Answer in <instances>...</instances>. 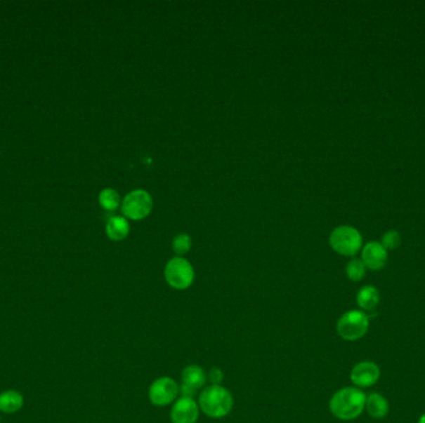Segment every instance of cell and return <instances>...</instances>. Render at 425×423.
I'll return each instance as SVG.
<instances>
[{"label":"cell","instance_id":"16","mask_svg":"<svg viewBox=\"0 0 425 423\" xmlns=\"http://www.w3.org/2000/svg\"><path fill=\"white\" fill-rule=\"evenodd\" d=\"M98 203L103 209L115 211L121 204V198L115 189L106 188L98 195Z\"/></svg>","mask_w":425,"mask_h":423},{"label":"cell","instance_id":"7","mask_svg":"<svg viewBox=\"0 0 425 423\" xmlns=\"http://www.w3.org/2000/svg\"><path fill=\"white\" fill-rule=\"evenodd\" d=\"M178 395H179V386L176 381L167 376H163L153 381L148 390L150 401L152 405L158 408L171 405L172 402L177 400Z\"/></svg>","mask_w":425,"mask_h":423},{"label":"cell","instance_id":"10","mask_svg":"<svg viewBox=\"0 0 425 423\" xmlns=\"http://www.w3.org/2000/svg\"><path fill=\"white\" fill-rule=\"evenodd\" d=\"M200 405L192 397L181 396L171 410L172 423H195L200 418Z\"/></svg>","mask_w":425,"mask_h":423},{"label":"cell","instance_id":"20","mask_svg":"<svg viewBox=\"0 0 425 423\" xmlns=\"http://www.w3.org/2000/svg\"><path fill=\"white\" fill-rule=\"evenodd\" d=\"M223 379H224L223 371L221 369H218V368L210 369L208 375H207V380L209 381L210 385H221Z\"/></svg>","mask_w":425,"mask_h":423},{"label":"cell","instance_id":"1","mask_svg":"<svg viewBox=\"0 0 425 423\" xmlns=\"http://www.w3.org/2000/svg\"><path fill=\"white\" fill-rule=\"evenodd\" d=\"M366 394L355 386L344 387L334 394L329 400V411L342 421L360 417L366 408Z\"/></svg>","mask_w":425,"mask_h":423},{"label":"cell","instance_id":"8","mask_svg":"<svg viewBox=\"0 0 425 423\" xmlns=\"http://www.w3.org/2000/svg\"><path fill=\"white\" fill-rule=\"evenodd\" d=\"M381 377V369L376 363L365 360L353 366L351 371V381L358 389H366L376 385Z\"/></svg>","mask_w":425,"mask_h":423},{"label":"cell","instance_id":"13","mask_svg":"<svg viewBox=\"0 0 425 423\" xmlns=\"http://www.w3.org/2000/svg\"><path fill=\"white\" fill-rule=\"evenodd\" d=\"M381 300L379 290L374 286H365L358 290L355 300L362 311H373Z\"/></svg>","mask_w":425,"mask_h":423},{"label":"cell","instance_id":"3","mask_svg":"<svg viewBox=\"0 0 425 423\" xmlns=\"http://www.w3.org/2000/svg\"><path fill=\"white\" fill-rule=\"evenodd\" d=\"M337 334L346 342H355L365 337L370 329V318L360 309L346 311L337 321Z\"/></svg>","mask_w":425,"mask_h":423},{"label":"cell","instance_id":"4","mask_svg":"<svg viewBox=\"0 0 425 423\" xmlns=\"http://www.w3.org/2000/svg\"><path fill=\"white\" fill-rule=\"evenodd\" d=\"M329 245L339 255L353 257L361 250L362 235L353 226H339L329 235Z\"/></svg>","mask_w":425,"mask_h":423},{"label":"cell","instance_id":"19","mask_svg":"<svg viewBox=\"0 0 425 423\" xmlns=\"http://www.w3.org/2000/svg\"><path fill=\"white\" fill-rule=\"evenodd\" d=\"M400 242H402V239H400V235H399V232H397V231H387V232L382 236V246L384 247L387 251L388 250H394V248H397V247L400 245Z\"/></svg>","mask_w":425,"mask_h":423},{"label":"cell","instance_id":"5","mask_svg":"<svg viewBox=\"0 0 425 423\" xmlns=\"http://www.w3.org/2000/svg\"><path fill=\"white\" fill-rule=\"evenodd\" d=\"M194 277L193 266L183 257L169 260L164 268V278L174 290H187L193 284Z\"/></svg>","mask_w":425,"mask_h":423},{"label":"cell","instance_id":"11","mask_svg":"<svg viewBox=\"0 0 425 423\" xmlns=\"http://www.w3.org/2000/svg\"><path fill=\"white\" fill-rule=\"evenodd\" d=\"M362 261L372 271L382 269L388 261V252L379 242H368L362 251Z\"/></svg>","mask_w":425,"mask_h":423},{"label":"cell","instance_id":"2","mask_svg":"<svg viewBox=\"0 0 425 423\" xmlns=\"http://www.w3.org/2000/svg\"><path fill=\"white\" fill-rule=\"evenodd\" d=\"M198 405L205 416L223 418L232 412L234 398L224 386L209 385L200 392Z\"/></svg>","mask_w":425,"mask_h":423},{"label":"cell","instance_id":"12","mask_svg":"<svg viewBox=\"0 0 425 423\" xmlns=\"http://www.w3.org/2000/svg\"><path fill=\"white\" fill-rule=\"evenodd\" d=\"M365 410H367V412L372 418L381 419V418L386 417L389 412V403H388L387 398L382 396L381 394L372 392L367 396Z\"/></svg>","mask_w":425,"mask_h":423},{"label":"cell","instance_id":"18","mask_svg":"<svg viewBox=\"0 0 425 423\" xmlns=\"http://www.w3.org/2000/svg\"><path fill=\"white\" fill-rule=\"evenodd\" d=\"M173 251L176 252L178 257L183 256L188 253L190 247H192V239L187 234H179L173 239L172 242Z\"/></svg>","mask_w":425,"mask_h":423},{"label":"cell","instance_id":"9","mask_svg":"<svg viewBox=\"0 0 425 423\" xmlns=\"http://www.w3.org/2000/svg\"><path fill=\"white\" fill-rule=\"evenodd\" d=\"M207 374L204 370L198 365H188L182 371V386L179 387L181 396L192 397L194 398L195 394L207 382Z\"/></svg>","mask_w":425,"mask_h":423},{"label":"cell","instance_id":"14","mask_svg":"<svg viewBox=\"0 0 425 423\" xmlns=\"http://www.w3.org/2000/svg\"><path fill=\"white\" fill-rule=\"evenodd\" d=\"M129 232V221L122 216H112L106 224V234L112 241H122Z\"/></svg>","mask_w":425,"mask_h":423},{"label":"cell","instance_id":"17","mask_svg":"<svg viewBox=\"0 0 425 423\" xmlns=\"http://www.w3.org/2000/svg\"><path fill=\"white\" fill-rule=\"evenodd\" d=\"M366 269L367 267L362 260H360V258H352L350 262L347 263L346 274H347V277L352 282H360V281L365 278Z\"/></svg>","mask_w":425,"mask_h":423},{"label":"cell","instance_id":"15","mask_svg":"<svg viewBox=\"0 0 425 423\" xmlns=\"http://www.w3.org/2000/svg\"><path fill=\"white\" fill-rule=\"evenodd\" d=\"M24 398L20 392L9 390L0 395V411L6 413H15L22 408Z\"/></svg>","mask_w":425,"mask_h":423},{"label":"cell","instance_id":"6","mask_svg":"<svg viewBox=\"0 0 425 423\" xmlns=\"http://www.w3.org/2000/svg\"><path fill=\"white\" fill-rule=\"evenodd\" d=\"M153 208V199L148 192L137 189L124 196L121 209L126 217L132 220L145 219Z\"/></svg>","mask_w":425,"mask_h":423},{"label":"cell","instance_id":"21","mask_svg":"<svg viewBox=\"0 0 425 423\" xmlns=\"http://www.w3.org/2000/svg\"><path fill=\"white\" fill-rule=\"evenodd\" d=\"M418 423H425V413L424 415H423V416H420L419 421H418Z\"/></svg>","mask_w":425,"mask_h":423}]
</instances>
